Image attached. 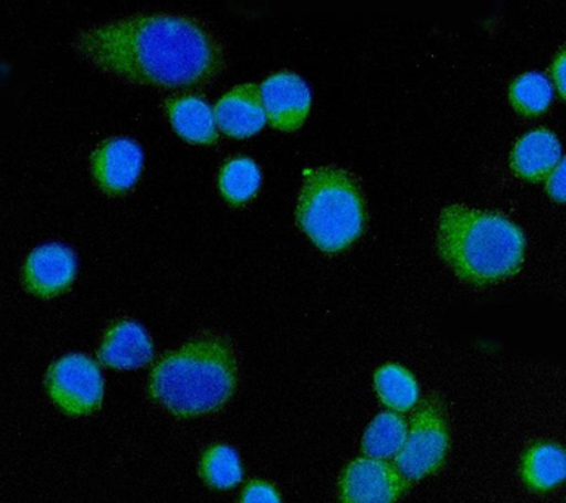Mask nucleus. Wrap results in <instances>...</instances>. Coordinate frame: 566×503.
<instances>
[{
	"label": "nucleus",
	"mask_w": 566,
	"mask_h": 503,
	"mask_svg": "<svg viewBox=\"0 0 566 503\" xmlns=\"http://www.w3.org/2000/svg\"><path fill=\"white\" fill-rule=\"evenodd\" d=\"M73 49L99 72L159 90L199 88L226 66L216 34L187 13H133L90 24Z\"/></svg>",
	"instance_id": "f257e3e1"
},
{
	"label": "nucleus",
	"mask_w": 566,
	"mask_h": 503,
	"mask_svg": "<svg viewBox=\"0 0 566 503\" xmlns=\"http://www.w3.org/2000/svg\"><path fill=\"white\" fill-rule=\"evenodd\" d=\"M437 251L461 281L494 285L522 271L526 239L501 212L453 205L440 214Z\"/></svg>",
	"instance_id": "f03ea898"
},
{
	"label": "nucleus",
	"mask_w": 566,
	"mask_h": 503,
	"mask_svg": "<svg viewBox=\"0 0 566 503\" xmlns=\"http://www.w3.org/2000/svg\"><path fill=\"white\" fill-rule=\"evenodd\" d=\"M237 379L232 344L208 334L159 359L149 376V394L170 413L193 418L220 410L235 394Z\"/></svg>",
	"instance_id": "7ed1b4c3"
},
{
	"label": "nucleus",
	"mask_w": 566,
	"mask_h": 503,
	"mask_svg": "<svg viewBox=\"0 0 566 503\" xmlns=\"http://www.w3.org/2000/svg\"><path fill=\"white\" fill-rule=\"evenodd\" d=\"M296 220L324 253L347 250L366 229V206L358 184L335 167L306 170Z\"/></svg>",
	"instance_id": "20e7f679"
},
{
	"label": "nucleus",
	"mask_w": 566,
	"mask_h": 503,
	"mask_svg": "<svg viewBox=\"0 0 566 503\" xmlns=\"http://www.w3.org/2000/svg\"><path fill=\"white\" fill-rule=\"evenodd\" d=\"M449 450L446 411L436 398H426L416 408L410 431L397 453L395 467L408 481H421L442 468Z\"/></svg>",
	"instance_id": "39448f33"
},
{
	"label": "nucleus",
	"mask_w": 566,
	"mask_h": 503,
	"mask_svg": "<svg viewBox=\"0 0 566 503\" xmlns=\"http://www.w3.org/2000/svg\"><path fill=\"white\" fill-rule=\"evenodd\" d=\"M49 397L65 413H93L103 404L104 377L94 359L69 355L57 359L45 377Z\"/></svg>",
	"instance_id": "423d86ee"
},
{
	"label": "nucleus",
	"mask_w": 566,
	"mask_h": 503,
	"mask_svg": "<svg viewBox=\"0 0 566 503\" xmlns=\"http://www.w3.org/2000/svg\"><path fill=\"white\" fill-rule=\"evenodd\" d=\"M408 480L382 459L353 461L340 480V497L349 503H389L403 497Z\"/></svg>",
	"instance_id": "0eeeda50"
},
{
	"label": "nucleus",
	"mask_w": 566,
	"mask_h": 503,
	"mask_svg": "<svg viewBox=\"0 0 566 503\" xmlns=\"http://www.w3.org/2000/svg\"><path fill=\"white\" fill-rule=\"evenodd\" d=\"M261 99L272 127L283 132L298 130L311 109L305 80L289 70L274 73L262 83Z\"/></svg>",
	"instance_id": "6e6552de"
},
{
	"label": "nucleus",
	"mask_w": 566,
	"mask_h": 503,
	"mask_svg": "<svg viewBox=\"0 0 566 503\" xmlns=\"http://www.w3.org/2000/svg\"><path fill=\"white\" fill-rule=\"evenodd\" d=\"M142 146L132 138H111L93 154V174L99 187L111 195L130 191L143 172Z\"/></svg>",
	"instance_id": "1a4fd4ad"
},
{
	"label": "nucleus",
	"mask_w": 566,
	"mask_h": 503,
	"mask_svg": "<svg viewBox=\"0 0 566 503\" xmlns=\"http://www.w3.org/2000/svg\"><path fill=\"white\" fill-rule=\"evenodd\" d=\"M76 274V261L64 244L49 243L36 248L23 265V284L44 298L61 295Z\"/></svg>",
	"instance_id": "9d476101"
},
{
	"label": "nucleus",
	"mask_w": 566,
	"mask_h": 503,
	"mask_svg": "<svg viewBox=\"0 0 566 503\" xmlns=\"http://www.w3.org/2000/svg\"><path fill=\"white\" fill-rule=\"evenodd\" d=\"M220 130L232 138H250L265 125L261 90L256 85H240L220 97L214 109Z\"/></svg>",
	"instance_id": "9b49d317"
},
{
	"label": "nucleus",
	"mask_w": 566,
	"mask_h": 503,
	"mask_svg": "<svg viewBox=\"0 0 566 503\" xmlns=\"http://www.w3.org/2000/svg\"><path fill=\"white\" fill-rule=\"evenodd\" d=\"M97 356L109 368L136 369L151 363L154 345L145 328L135 321L124 319L106 332Z\"/></svg>",
	"instance_id": "f8f14e48"
},
{
	"label": "nucleus",
	"mask_w": 566,
	"mask_h": 503,
	"mask_svg": "<svg viewBox=\"0 0 566 503\" xmlns=\"http://www.w3.org/2000/svg\"><path fill=\"white\" fill-rule=\"evenodd\" d=\"M564 159L557 135L547 128L526 133L512 151V169L526 181H543Z\"/></svg>",
	"instance_id": "ddd939ff"
},
{
	"label": "nucleus",
	"mask_w": 566,
	"mask_h": 503,
	"mask_svg": "<svg viewBox=\"0 0 566 503\" xmlns=\"http://www.w3.org/2000/svg\"><path fill=\"white\" fill-rule=\"evenodd\" d=\"M167 114L174 130L195 145H212L218 142V122L214 111L201 97L174 96L167 101Z\"/></svg>",
	"instance_id": "4468645a"
},
{
	"label": "nucleus",
	"mask_w": 566,
	"mask_h": 503,
	"mask_svg": "<svg viewBox=\"0 0 566 503\" xmlns=\"http://www.w3.org/2000/svg\"><path fill=\"white\" fill-rule=\"evenodd\" d=\"M565 450L555 443H536L531 447L522 463L524 484L536 492H548L565 480Z\"/></svg>",
	"instance_id": "2eb2a0df"
},
{
	"label": "nucleus",
	"mask_w": 566,
	"mask_h": 503,
	"mask_svg": "<svg viewBox=\"0 0 566 503\" xmlns=\"http://www.w3.org/2000/svg\"><path fill=\"white\" fill-rule=\"evenodd\" d=\"M262 174L260 166L250 157H233L223 164L219 174V188L230 205H244L260 191Z\"/></svg>",
	"instance_id": "dca6fc26"
},
{
	"label": "nucleus",
	"mask_w": 566,
	"mask_h": 503,
	"mask_svg": "<svg viewBox=\"0 0 566 503\" xmlns=\"http://www.w3.org/2000/svg\"><path fill=\"white\" fill-rule=\"evenodd\" d=\"M374 386L382 404L394 411L413 410L418 405L419 386L413 374L398 365H386L377 369Z\"/></svg>",
	"instance_id": "f3484780"
},
{
	"label": "nucleus",
	"mask_w": 566,
	"mask_h": 503,
	"mask_svg": "<svg viewBox=\"0 0 566 503\" xmlns=\"http://www.w3.org/2000/svg\"><path fill=\"white\" fill-rule=\"evenodd\" d=\"M407 434V421L400 415L386 411L370 422L363 439V452L373 459H390L400 452Z\"/></svg>",
	"instance_id": "a211bd4d"
},
{
	"label": "nucleus",
	"mask_w": 566,
	"mask_h": 503,
	"mask_svg": "<svg viewBox=\"0 0 566 503\" xmlns=\"http://www.w3.org/2000/svg\"><path fill=\"white\" fill-rule=\"evenodd\" d=\"M554 91L539 72L523 73L510 85V103L524 117H537L551 107Z\"/></svg>",
	"instance_id": "6ab92c4d"
},
{
	"label": "nucleus",
	"mask_w": 566,
	"mask_h": 503,
	"mask_svg": "<svg viewBox=\"0 0 566 503\" xmlns=\"http://www.w3.org/2000/svg\"><path fill=\"white\" fill-rule=\"evenodd\" d=\"M201 476L214 489H232L239 485L243 471L235 450L229 446H212L201 460Z\"/></svg>",
	"instance_id": "aec40b11"
},
{
	"label": "nucleus",
	"mask_w": 566,
	"mask_h": 503,
	"mask_svg": "<svg viewBox=\"0 0 566 503\" xmlns=\"http://www.w3.org/2000/svg\"><path fill=\"white\" fill-rule=\"evenodd\" d=\"M243 502H281V495L275 491L274 485L268 482H251L241 495Z\"/></svg>",
	"instance_id": "412c9836"
},
{
	"label": "nucleus",
	"mask_w": 566,
	"mask_h": 503,
	"mask_svg": "<svg viewBox=\"0 0 566 503\" xmlns=\"http://www.w3.org/2000/svg\"><path fill=\"white\" fill-rule=\"evenodd\" d=\"M547 191L555 201L565 202V160L562 159L547 177Z\"/></svg>",
	"instance_id": "4be33fe9"
},
{
	"label": "nucleus",
	"mask_w": 566,
	"mask_h": 503,
	"mask_svg": "<svg viewBox=\"0 0 566 503\" xmlns=\"http://www.w3.org/2000/svg\"><path fill=\"white\" fill-rule=\"evenodd\" d=\"M552 76H554L555 85L560 91L562 97H565V51L562 49L560 54L555 57L552 65Z\"/></svg>",
	"instance_id": "5701e85b"
}]
</instances>
